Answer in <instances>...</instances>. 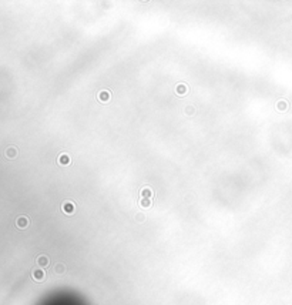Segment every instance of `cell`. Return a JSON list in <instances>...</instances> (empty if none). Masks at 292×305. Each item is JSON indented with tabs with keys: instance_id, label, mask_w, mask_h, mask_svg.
<instances>
[{
	"instance_id": "6da1fadb",
	"label": "cell",
	"mask_w": 292,
	"mask_h": 305,
	"mask_svg": "<svg viewBox=\"0 0 292 305\" xmlns=\"http://www.w3.org/2000/svg\"><path fill=\"white\" fill-rule=\"evenodd\" d=\"M61 208H63V211H64L66 214H73L74 210H76V205H74V202H71V201H64V202L61 204Z\"/></svg>"
},
{
	"instance_id": "5b68a950",
	"label": "cell",
	"mask_w": 292,
	"mask_h": 305,
	"mask_svg": "<svg viewBox=\"0 0 292 305\" xmlns=\"http://www.w3.org/2000/svg\"><path fill=\"white\" fill-rule=\"evenodd\" d=\"M27 224H29V220L26 217H19L17 218V227H20V228H26L27 227Z\"/></svg>"
},
{
	"instance_id": "52a82bcc",
	"label": "cell",
	"mask_w": 292,
	"mask_h": 305,
	"mask_svg": "<svg viewBox=\"0 0 292 305\" xmlns=\"http://www.w3.org/2000/svg\"><path fill=\"white\" fill-rule=\"evenodd\" d=\"M140 205H141V207H150V205H151V200H150V198H141Z\"/></svg>"
},
{
	"instance_id": "8992f818",
	"label": "cell",
	"mask_w": 292,
	"mask_h": 305,
	"mask_svg": "<svg viewBox=\"0 0 292 305\" xmlns=\"http://www.w3.org/2000/svg\"><path fill=\"white\" fill-rule=\"evenodd\" d=\"M6 155H7L9 158H14V157L17 155L16 147H9L7 150H6Z\"/></svg>"
},
{
	"instance_id": "9c48e42d",
	"label": "cell",
	"mask_w": 292,
	"mask_h": 305,
	"mask_svg": "<svg viewBox=\"0 0 292 305\" xmlns=\"http://www.w3.org/2000/svg\"><path fill=\"white\" fill-rule=\"evenodd\" d=\"M33 275H34L36 280H43V272H41V271H34Z\"/></svg>"
},
{
	"instance_id": "277c9868",
	"label": "cell",
	"mask_w": 292,
	"mask_h": 305,
	"mask_svg": "<svg viewBox=\"0 0 292 305\" xmlns=\"http://www.w3.org/2000/svg\"><path fill=\"white\" fill-rule=\"evenodd\" d=\"M151 197H153V190L150 187H144L141 190V198H150L151 200Z\"/></svg>"
},
{
	"instance_id": "7a4b0ae2",
	"label": "cell",
	"mask_w": 292,
	"mask_h": 305,
	"mask_svg": "<svg viewBox=\"0 0 292 305\" xmlns=\"http://www.w3.org/2000/svg\"><path fill=\"white\" fill-rule=\"evenodd\" d=\"M58 164H61V166H66V164H70V161H71V158H70V155L68 154H60V157H58Z\"/></svg>"
},
{
	"instance_id": "30bf717a",
	"label": "cell",
	"mask_w": 292,
	"mask_h": 305,
	"mask_svg": "<svg viewBox=\"0 0 292 305\" xmlns=\"http://www.w3.org/2000/svg\"><path fill=\"white\" fill-rule=\"evenodd\" d=\"M47 262H49V259L46 257H40V259H39V264L40 265H47Z\"/></svg>"
},
{
	"instance_id": "3957f363",
	"label": "cell",
	"mask_w": 292,
	"mask_h": 305,
	"mask_svg": "<svg viewBox=\"0 0 292 305\" xmlns=\"http://www.w3.org/2000/svg\"><path fill=\"white\" fill-rule=\"evenodd\" d=\"M98 100L103 101V103H107V101L110 100V91H107V90L100 91V93H98Z\"/></svg>"
},
{
	"instance_id": "ba28073f",
	"label": "cell",
	"mask_w": 292,
	"mask_h": 305,
	"mask_svg": "<svg viewBox=\"0 0 292 305\" xmlns=\"http://www.w3.org/2000/svg\"><path fill=\"white\" fill-rule=\"evenodd\" d=\"M177 93H178V94H185L187 87L184 86V84H178V86H177Z\"/></svg>"
}]
</instances>
